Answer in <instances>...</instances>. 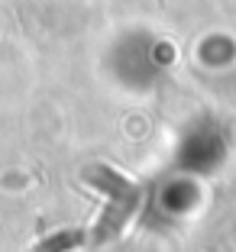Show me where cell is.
<instances>
[{
	"label": "cell",
	"mask_w": 236,
	"mask_h": 252,
	"mask_svg": "<svg viewBox=\"0 0 236 252\" xmlns=\"http://www.w3.org/2000/svg\"><path fill=\"white\" fill-rule=\"evenodd\" d=\"M68 243H71V236H59V239H52V243H45L42 252H59V249H65Z\"/></svg>",
	"instance_id": "1"
}]
</instances>
